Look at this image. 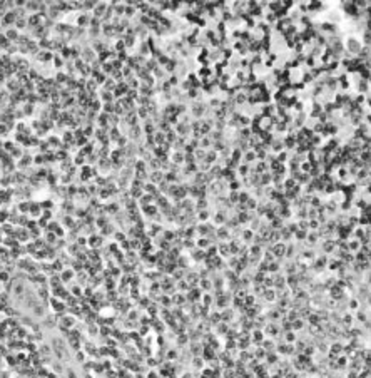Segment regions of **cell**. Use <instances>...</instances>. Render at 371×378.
Masks as SVG:
<instances>
[{
  "mask_svg": "<svg viewBox=\"0 0 371 378\" xmlns=\"http://www.w3.org/2000/svg\"><path fill=\"white\" fill-rule=\"evenodd\" d=\"M69 377H70V378H77V377H75V373H74V371H70V373H69Z\"/></svg>",
  "mask_w": 371,
  "mask_h": 378,
  "instance_id": "obj_1",
  "label": "cell"
}]
</instances>
